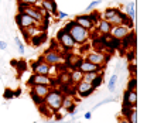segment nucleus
Segmentation results:
<instances>
[{
    "label": "nucleus",
    "instance_id": "1",
    "mask_svg": "<svg viewBox=\"0 0 147 123\" xmlns=\"http://www.w3.org/2000/svg\"><path fill=\"white\" fill-rule=\"evenodd\" d=\"M62 30H65L68 34L72 37V40L75 41L76 45H84V44H86L91 40V31L84 28V27H81V26H78L74 20L72 21H68L62 27Z\"/></svg>",
    "mask_w": 147,
    "mask_h": 123
},
{
    "label": "nucleus",
    "instance_id": "2",
    "mask_svg": "<svg viewBox=\"0 0 147 123\" xmlns=\"http://www.w3.org/2000/svg\"><path fill=\"white\" fill-rule=\"evenodd\" d=\"M64 92L62 91H59V89L57 88H51V91L48 92V95L44 98V101H42V103L47 106L48 109H51L53 110V113H55L61 105H62V99H64Z\"/></svg>",
    "mask_w": 147,
    "mask_h": 123
},
{
    "label": "nucleus",
    "instance_id": "3",
    "mask_svg": "<svg viewBox=\"0 0 147 123\" xmlns=\"http://www.w3.org/2000/svg\"><path fill=\"white\" fill-rule=\"evenodd\" d=\"M50 91H51V87H48V85H31L30 87V98L38 106L42 103L44 98L48 95Z\"/></svg>",
    "mask_w": 147,
    "mask_h": 123
},
{
    "label": "nucleus",
    "instance_id": "4",
    "mask_svg": "<svg viewBox=\"0 0 147 123\" xmlns=\"http://www.w3.org/2000/svg\"><path fill=\"white\" fill-rule=\"evenodd\" d=\"M55 40H57V43L59 44V47H61L62 50H65V51H72L74 48L76 47V44H75V41L72 40V37L68 34L65 30H62V28L57 33Z\"/></svg>",
    "mask_w": 147,
    "mask_h": 123
},
{
    "label": "nucleus",
    "instance_id": "5",
    "mask_svg": "<svg viewBox=\"0 0 147 123\" xmlns=\"http://www.w3.org/2000/svg\"><path fill=\"white\" fill-rule=\"evenodd\" d=\"M27 85L31 87V85H48L51 88H54L55 81L53 76L50 75H41V74H31V76L28 78L27 81Z\"/></svg>",
    "mask_w": 147,
    "mask_h": 123
},
{
    "label": "nucleus",
    "instance_id": "6",
    "mask_svg": "<svg viewBox=\"0 0 147 123\" xmlns=\"http://www.w3.org/2000/svg\"><path fill=\"white\" fill-rule=\"evenodd\" d=\"M42 59H44L48 65H59V64H62V62L65 61V58L62 57V54L58 53L54 48H51V50H48L47 53H44Z\"/></svg>",
    "mask_w": 147,
    "mask_h": 123
},
{
    "label": "nucleus",
    "instance_id": "7",
    "mask_svg": "<svg viewBox=\"0 0 147 123\" xmlns=\"http://www.w3.org/2000/svg\"><path fill=\"white\" fill-rule=\"evenodd\" d=\"M84 59L89 61V62L95 64V65L103 67L109 61V55H106V54H103V53H99V51H91V53H88L85 55Z\"/></svg>",
    "mask_w": 147,
    "mask_h": 123
},
{
    "label": "nucleus",
    "instance_id": "8",
    "mask_svg": "<svg viewBox=\"0 0 147 123\" xmlns=\"http://www.w3.org/2000/svg\"><path fill=\"white\" fill-rule=\"evenodd\" d=\"M74 91H75V93H76L79 98H88V96H91L96 89L93 88V87H92V84H89V82L81 81V82H78V84H76V87H75Z\"/></svg>",
    "mask_w": 147,
    "mask_h": 123
},
{
    "label": "nucleus",
    "instance_id": "9",
    "mask_svg": "<svg viewBox=\"0 0 147 123\" xmlns=\"http://www.w3.org/2000/svg\"><path fill=\"white\" fill-rule=\"evenodd\" d=\"M16 23H17V26H18L20 30H24V28H28V27L38 26V23H37L34 18L30 17L28 14H24V13H17V16H16Z\"/></svg>",
    "mask_w": 147,
    "mask_h": 123
},
{
    "label": "nucleus",
    "instance_id": "10",
    "mask_svg": "<svg viewBox=\"0 0 147 123\" xmlns=\"http://www.w3.org/2000/svg\"><path fill=\"white\" fill-rule=\"evenodd\" d=\"M123 106L130 109H137V92L126 89L123 93Z\"/></svg>",
    "mask_w": 147,
    "mask_h": 123
},
{
    "label": "nucleus",
    "instance_id": "11",
    "mask_svg": "<svg viewBox=\"0 0 147 123\" xmlns=\"http://www.w3.org/2000/svg\"><path fill=\"white\" fill-rule=\"evenodd\" d=\"M31 71L33 74H41V75H48V71H50V65L42 59V58H38L36 61L31 62Z\"/></svg>",
    "mask_w": 147,
    "mask_h": 123
},
{
    "label": "nucleus",
    "instance_id": "12",
    "mask_svg": "<svg viewBox=\"0 0 147 123\" xmlns=\"http://www.w3.org/2000/svg\"><path fill=\"white\" fill-rule=\"evenodd\" d=\"M130 31H131V30H130L129 27H126V26H123V24H120V26H112V30H110L109 35L120 41V40L125 38Z\"/></svg>",
    "mask_w": 147,
    "mask_h": 123
},
{
    "label": "nucleus",
    "instance_id": "13",
    "mask_svg": "<svg viewBox=\"0 0 147 123\" xmlns=\"http://www.w3.org/2000/svg\"><path fill=\"white\" fill-rule=\"evenodd\" d=\"M74 21H75L78 26H81V27H84V28H86V30H89V31H92V30L95 28V26H96L91 18H89L88 14H79V16L75 17Z\"/></svg>",
    "mask_w": 147,
    "mask_h": 123
},
{
    "label": "nucleus",
    "instance_id": "14",
    "mask_svg": "<svg viewBox=\"0 0 147 123\" xmlns=\"http://www.w3.org/2000/svg\"><path fill=\"white\" fill-rule=\"evenodd\" d=\"M78 70L82 71L84 74H86V72H102V71L105 70L103 67H99V65H95V64H92L89 61H86V59H84L82 58V61L79 62V65H78Z\"/></svg>",
    "mask_w": 147,
    "mask_h": 123
},
{
    "label": "nucleus",
    "instance_id": "15",
    "mask_svg": "<svg viewBox=\"0 0 147 123\" xmlns=\"http://www.w3.org/2000/svg\"><path fill=\"white\" fill-rule=\"evenodd\" d=\"M120 45L123 50H127V48H136V33L131 30L125 38L120 40Z\"/></svg>",
    "mask_w": 147,
    "mask_h": 123
},
{
    "label": "nucleus",
    "instance_id": "16",
    "mask_svg": "<svg viewBox=\"0 0 147 123\" xmlns=\"http://www.w3.org/2000/svg\"><path fill=\"white\" fill-rule=\"evenodd\" d=\"M61 109H64L67 113L74 112V110L76 109L75 98H74V96H71V95H64V99H62V105H61Z\"/></svg>",
    "mask_w": 147,
    "mask_h": 123
},
{
    "label": "nucleus",
    "instance_id": "17",
    "mask_svg": "<svg viewBox=\"0 0 147 123\" xmlns=\"http://www.w3.org/2000/svg\"><path fill=\"white\" fill-rule=\"evenodd\" d=\"M93 30H96L98 33H100L102 35H108L110 33V30H112V24H110L108 20H99L98 23H96V26H95V28Z\"/></svg>",
    "mask_w": 147,
    "mask_h": 123
},
{
    "label": "nucleus",
    "instance_id": "18",
    "mask_svg": "<svg viewBox=\"0 0 147 123\" xmlns=\"http://www.w3.org/2000/svg\"><path fill=\"white\" fill-rule=\"evenodd\" d=\"M40 3H41V9H44L48 14L57 16L58 9H57V3H55V0H41Z\"/></svg>",
    "mask_w": 147,
    "mask_h": 123
},
{
    "label": "nucleus",
    "instance_id": "19",
    "mask_svg": "<svg viewBox=\"0 0 147 123\" xmlns=\"http://www.w3.org/2000/svg\"><path fill=\"white\" fill-rule=\"evenodd\" d=\"M82 78H84V72L82 71H79L78 68H75L69 72V81L72 82V84H78V82H81L82 81Z\"/></svg>",
    "mask_w": 147,
    "mask_h": 123
},
{
    "label": "nucleus",
    "instance_id": "20",
    "mask_svg": "<svg viewBox=\"0 0 147 123\" xmlns=\"http://www.w3.org/2000/svg\"><path fill=\"white\" fill-rule=\"evenodd\" d=\"M45 38H47V33H45V31H42V33H38L37 35H34V37H31L30 43H31V44H33L34 47H37L38 44L44 43V41H45Z\"/></svg>",
    "mask_w": 147,
    "mask_h": 123
},
{
    "label": "nucleus",
    "instance_id": "21",
    "mask_svg": "<svg viewBox=\"0 0 147 123\" xmlns=\"http://www.w3.org/2000/svg\"><path fill=\"white\" fill-rule=\"evenodd\" d=\"M117 11H119V7H108V9L100 14V18H102V20H109V18L113 17Z\"/></svg>",
    "mask_w": 147,
    "mask_h": 123
},
{
    "label": "nucleus",
    "instance_id": "22",
    "mask_svg": "<svg viewBox=\"0 0 147 123\" xmlns=\"http://www.w3.org/2000/svg\"><path fill=\"white\" fill-rule=\"evenodd\" d=\"M125 13H126L133 21H136V4H134V1H130L127 6H126V11H125Z\"/></svg>",
    "mask_w": 147,
    "mask_h": 123
},
{
    "label": "nucleus",
    "instance_id": "23",
    "mask_svg": "<svg viewBox=\"0 0 147 123\" xmlns=\"http://www.w3.org/2000/svg\"><path fill=\"white\" fill-rule=\"evenodd\" d=\"M117 81H119V75H117V74H113V75L110 76L109 82H108V89H109L110 92H113V91L116 89V85H117Z\"/></svg>",
    "mask_w": 147,
    "mask_h": 123
},
{
    "label": "nucleus",
    "instance_id": "24",
    "mask_svg": "<svg viewBox=\"0 0 147 123\" xmlns=\"http://www.w3.org/2000/svg\"><path fill=\"white\" fill-rule=\"evenodd\" d=\"M123 118H126L130 123H137V109H130L127 115L123 116Z\"/></svg>",
    "mask_w": 147,
    "mask_h": 123
},
{
    "label": "nucleus",
    "instance_id": "25",
    "mask_svg": "<svg viewBox=\"0 0 147 123\" xmlns=\"http://www.w3.org/2000/svg\"><path fill=\"white\" fill-rule=\"evenodd\" d=\"M38 110H40V113H42L45 118H53V115H54V113H53V110H51V109H48L44 103L38 105Z\"/></svg>",
    "mask_w": 147,
    "mask_h": 123
},
{
    "label": "nucleus",
    "instance_id": "26",
    "mask_svg": "<svg viewBox=\"0 0 147 123\" xmlns=\"http://www.w3.org/2000/svg\"><path fill=\"white\" fill-rule=\"evenodd\" d=\"M102 72H103V71H102ZM99 74H100V72H96V71H95V72H86V74H84L82 81H85V82H89V84H91L92 81H93V79H95Z\"/></svg>",
    "mask_w": 147,
    "mask_h": 123
},
{
    "label": "nucleus",
    "instance_id": "27",
    "mask_svg": "<svg viewBox=\"0 0 147 123\" xmlns=\"http://www.w3.org/2000/svg\"><path fill=\"white\" fill-rule=\"evenodd\" d=\"M102 82H103V72H100V74H99V75H98L93 81H92L91 84H92V87L96 89V88H99V87L102 85Z\"/></svg>",
    "mask_w": 147,
    "mask_h": 123
},
{
    "label": "nucleus",
    "instance_id": "28",
    "mask_svg": "<svg viewBox=\"0 0 147 123\" xmlns=\"http://www.w3.org/2000/svg\"><path fill=\"white\" fill-rule=\"evenodd\" d=\"M129 91H137V76H131L127 82Z\"/></svg>",
    "mask_w": 147,
    "mask_h": 123
},
{
    "label": "nucleus",
    "instance_id": "29",
    "mask_svg": "<svg viewBox=\"0 0 147 123\" xmlns=\"http://www.w3.org/2000/svg\"><path fill=\"white\" fill-rule=\"evenodd\" d=\"M88 16H89V18H91V20L93 21V23H95V24H96V23H98V21L100 20V13H98L96 10L91 11V13H89Z\"/></svg>",
    "mask_w": 147,
    "mask_h": 123
},
{
    "label": "nucleus",
    "instance_id": "30",
    "mask_svg": "<svg viewBox=\"0 0 147 123\" xmlns=\"http://www.w3.org/2000/svg\"><path fill=\"white\" fill-rule=\"evenodd\" d=\"M14 43L17 44L18 53H20V54H21V55H23V54L26 53V48H24V44H23V43L20 41V38H18V37H14Z\"/></svg>",
    "mask_w": 147,
    "mask_h": 123
},
{
    "label": "nucleus",
    "instance_id": "31",
    "mask_svg": "<svg viewBox=\"0 0 147 123\" xmlns=\"http://www.w3.org/2000/svg\"><path fill=\"white\" fill-rule=\"evenodd\" d=\"M41 0H18V4H27V6H38Z\"/></svg>",
    "mask_w": 147,
    "mask_h": 123
},
{
    "label": "nucleus",
    "instance_id": "32",
    "mask_svg": "<svg viewBox=\"0 0 147 123\" xmlns=\"http://www.w3.org/2000/svg\"><path fill=\"white\" fill-rule=\"evenodd\" d=\"M98 4H100V0H93L91 4H89V6L86 7V11H91V10H93V9H95V7H96Z\"/></svg>",
    "mask_w": 147,
    "mask_h": 123
},
{
    "label": "nucleus",
    "instance_id": "33",
    "mask_svg": "<svg viewBox=\"0 0 147 123\" xmlns=\"http://www.w3.org/2000/svg\"><path fill=\"white\" fill-rule=\"evenodd\" d=\"M129 71L131 72V76H137V65H133V64H131V65L129 67Z\"/></svg>",
    "mask_w": 147,
    "mask_h": 123
},
{
    "label": "nucleus",
    "instance_id": "34",
    "mask_svg": "<svg viewBox=\"0 0 147 123\" xmlns=\"http://www.w3.org/2000/svg\"><path fill=\"white\" fill-rule=\"evenodd\" d=\"M4 98H6V99H11V98H13V91L6 89V92H4Z\"/></svg>",
    "mask_w": 147,
    "mask_h": 123
},
{
    "label": "nucleus",
    "instance_id": "35",
    "mask_svg": "<svg viewBox=\"0 0 147 123\" xmlns=\"http://www.w3.org/2000/svg\"><path fill=\"white\" fill-rule=\"evenodd\" d=\"M57 16H58V18H61V20H62V18H67L68 14H67V13H62V11H57Z\"/></svg>",
    "mask_w": 147,
    "mask_h": 123
},
{
    "label": "nucleus",
    "instance_id": "36",
    "mask_svg": "<svg viewBox=\"0 0 147 123\" xmlns=\"http://www.w3.org/2000/svg\"><path fill=\"white\" fill-rule=\"evenodd\" d=\"M0 50H7V44L1 40H0Z\"/></svg>",
    "mask_w": 147,
    "mask_h": 123
},
{
    "label": "nucleus",
    "instance_id": "37",
    "mask_svg": "<svg viewBox=\"0 0 147 123\" xmlns=\"http://www.w3.org/2000/svg\"><path fill=\"white\" fill-rule=\"evenodd\" d=\"M21 95V91L20 89H16V91H13V98H16V96H20Z\"/></svg>",
    "mask_w": 147,
    "mask_h": 123
},
{
    "label": "nucleus",
    "instance_id": "38",
    "mask_svg": "<svg viewBox=\"0 0 147 123\" xmlns=\"http://www.w3.org/2000/svg\"><path fill=\"white\" fill-rule=\"evenodd\" d=\"M117 123H130V122H129L126 118H123V116H122L120 119H117Z\"/></svg>",
    "mask_w": 147,
    "mask_h": 123
},
{
    "label": "nucleus",
    "instance_id": "39",
    "mask_svg": "<svg viewBox=\"0 0 147 123\" xmlns=\"http://www.w3.org/2000/svg\"><path fill=\"white\" fill-rule=\"evenodd\" d=\"M85 119H86V120H91L92 119V113L91 112H86V113H85Z\"/></svg>",
    "mask_w": 147,
    "mask_h": 123
},
{
    "label": "nucleus",
    "instance_id": "40",
    "mask_svg": "<svg viewBox=\"0 0 147 123\" xmlns=\"http://www.w3.org/2000/svg\"><path fill=\"white\" fill-rule=\"evenodd\" d=\"M33 123H37V122H33Z\"/></svg>",
    "mask_w": 147,
    "mask_h": 123
}]
</instances>
